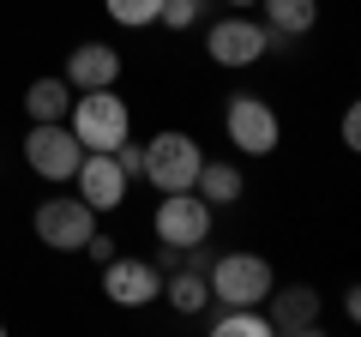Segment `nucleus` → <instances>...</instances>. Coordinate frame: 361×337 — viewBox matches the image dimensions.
I'll use <instances>...</instances> for the list:
<instances>
[{
  "label": "nucleus",
  "instance_id": "obj_1",
  "mask_svg": "<svg viewBox=\"0 0 361 337\" xmlns=\"http://www.w3.org/2000/svg\"><path fill=\"white\" fill-rule=\"evenodd\" d=\"M199 163H205V151H199L193 133H180V127H163V133H151V139L139 145V181H151L157 193L193 187L199 181Z\"/></svg>",
  "mask_w": 361,
  "mask_h": 337
},
{
  "label": "nucleus",
  "instance_id": "obj_2",
  "mask_svg": "<svg viewBox=\"0 0 361 337\" xmlns=\"http://www.w3.org/2000/svg\"><path fill=\"white\" fill-rule=\"evenodd\" d=\"M66 127H73V139L85 151H115L133 133V109H127V97H115V85H103V91H73Z\"/></svg>",
  "mask_w": 361,
  "mask_h": 337
},
{
  "label": "nucleus",
  "instance_id": "obj_3",
  "mask_svg": "<svg viewBox=\"0 0 361 337\" xmlns=\"http://www.w3.org/2000/svg\"><path fill=\"white\" fill-rule=\"evenodd\" d=\"M205 283H211V301H217V307H259L277 277H271V265L259 259V253H217L211 271H205Z\"/></svg>",
  "mask_w": 361,
  "mask_h": 337
},
{
  "label": "nucleus",
  "instance_id": "obj_4",
  "mask_svg": "<svg viewBox=\"0 0 361 337\" xmlns=\"http://www.w3.org/2000/svg\"><path fill=\"white\" fill-rule=\"evenodd\" d=\"M223 133H229V145L241 157H271L277 145H283V121H277V109H271L265 97H253V91L229 97V109H223Z\"/></svg>",
  "mask_w": 361,
  "mask_h": 337
},
{
  "label": "nucleus",
  "instance_id": "obj_5",
  "mask_svg": "<svg viewBox=\"0 0 361 337\" xmlns=\"http://www.w3.org/2000/svg\"><path fill=\"white\" fill-rule=\"evenodd\" d=\"M78 157H85V145L73 139L66 121H30V133H25V163H30V175H42V181L61 187V181H73Z\"/></svg>",
  "mask_w": 361,
  "mask_h": 337
},
{
  "label": "nucleus",
  "instance_id": "obj_6",
  "mask_svg": "<svg viewBox=\"0 0 361 337\" xmlns=\"http://www.w3.org/2000/svg\"><path fill=\"white\" fill-rule=\"evenodd\" d=\"M30 229H37V241L54 247V253H78V247L90 241V229H97V211H90L78 193H61V199H42L37 205Z\"/></svg>",
  "mask_w": 361,
  "mask_h": 337
},
{
  "label": "nucleus",
  "instance_id": "obj_7",
  "mask_svg": "<svg viewBox=\"0 0 361 337\" xmlns=\"http://www.w3.org/2000/svg\"><path fill=\"white\" fill-rule=\"evenodd\" d=\"M211 217H217V211H211L193 187H180V193H163L151 229H157L163 247H199V241H211Z\"/></svg>",
  "mask_w": 361,
  "mask_h": 337
},
{
  "label": "nucleus",
  "instance_id": "obj_8",
  "mask_svg": "<svg viewBox=\"0 0 361 337\" xmlns=\"http://www.w3.org/2000/svg\"><path fill=\"white\" fill-rule=\"evenodd\" d=\"M259 307H265V325L277 337H313L319 331V319H325V295L313 283H271V295L259 301Z\"/></svg>",
  "mask_w": 361,
  "mask_h": 337
},
{
  "label": "nucleus",
  "instance_id": "obj_9",
  "mask_svg": "<svg viewBox=\"0 0 361 337\" xmlns=\"http://www.w3.org/2000/svg\"><path fill=\"white\" fill-rule=\"evenodd\" d=\"M205 54L217 66H229V73H241V66H253L259 54H271V30L259 25V18L229 13V18H217V25L205 30Z\"/></svg>",
  "mask_w": 361,
  "mask_h": 337
},
{
  "label": "nucleus",
  "instance_id": "obj_10",
  "mask_svg": "<svg viewBox=\"0 0 361 337\" xmlns=\"http://www.w3.org/2000/svg\"><path fill=\"white\" fill-rule=\"evenodd\" d=\"M103 295L115 301V307H151V301H163V271H157V259H133V253H115V259L103 265Z\"/></svg>",
  "mask_w": 361,
  "mask_h": 337
},
{
  "label": "nucleus",
  "instance_id": "obj_11",
  "mask_svg": "<svg viewBox=\"0 0 361 337\" xmlns=\"http://www.w3.org/2000/svg\"><path fill=\"white\" fill-rule=\"evenodd\" d=\"M73 187H78V199L103 217V211H121V199H127L133 181H127V168L115 163V151H85L78 168H73Z\"/></svg>",
  "mask_w": 361,
  "mask_h": 337
},
{
  "label": "nucleus",
  "instance_id": "obj_12",
  "mask_svg": "<svg viewBox=\"0 0 361 337\" xmlns=\"http://www.w3.org/2000/svg\"><path fill=\"white\" fill-rule=\"evenodd\" d=\"M61 78L73 85V91H103V85H115V78H121V54L109 49V42H78V49L66 54Z\"/></svg>",
  "mask_w": 361,
  "mask_h": 337
},
{
  "label": "nucleus",
  "instance_id": "obj_13",
  "mask_svg": "<svg viewBox=\"0 0 361 337\" xmlns=\"http://www.w3.org/2000/svg\"><path fill=\"white\" fill-rule=\"evenodd\" d=\"M193 193L205 199L211 211H229L235 199L247 193V175H241V168L229 163V157H217V163H211V157H205V163H199V181H193Z\"/></svg>",
  "mask_w": 361,
  "mask_h": 337
},
{
  "label": "nucleus",
  "instance_id": "obj_14",
  "mask_svg": "<svg viewBox=\"0 0 361 337\" xmlns=\"http://www.w3.org/2000/svg\"><path fill=\"white\" fill-rule=\"evenodd\" d=\"M163 301L180 313V319H199V313L211 307V283H205V271H187V265L163 271Z\"/></svg>",
  "mask_w": 361,
  "mask_h": 337
},
{
  "label": "nucleus",
  "instance_id": "obj_15",
  "mask_svg": "<svg viewBox=\"0 0 361 337\" xmlns=\"http://www.w3.org/2000/svg\"><path fill=\"white\" fill-rule=\"evenodd\" d=\"M66 109H73V85H66L61 73L25 85V115L30 121H66Z\"/></svg>",
  "mask_w": 361,
  "mask_h": 337
},
{
  "label": "nucleus",
  "instance_id": "obj_16",
  "mask_svg": "<svg viewBox=\"0 0 361 337\" xmlns=\"http://www.w3.org/2000/svg\"><path fill=\"white\" fill-rule=\"evenodd\" d=\"M271 37H307L319 25V0H259Z\"/></svg>",
  "mask_w": 361,
  "mask_h": 337
},
{
  "label": "nucleus",
  "instance_id": "obj_17",
  "mask_svg": "<svg viewBox=\"0 0 361 337\" xmlns=\"http://www.w3.org/2000/svg\"><path fill=\"white\" fill-rule=\"evenodd\" d=\"M211 337H271L265 307H217V319H211Z\"/></svg>",
  "mask_w": 361,
  "mask_h": 337
},
{
  "label": "nucleus",
  "instance_id": "obj_18",
  "mask_svg": "<svg viewBox=\"0 0 361 337\" xmlns=\"http://www.w3.org/2000/svg\"><path fill=\"white\" fill-rule=\"evenodd\" d=\"M103 13L115 18L121 30H145V25H157V13H163V0H103Z\"/></svg>",
  "mask_w": 361,
  "mask_h": 337
},
{
  "label": "nucleus",
  "instance_id": "obj_19",
  "mask_svg": "<svg viewBox=\"0 0 361 337\" xmlns=\"http://www.w3.org/2000/svg\"><path fill=\"white\" fill-rule=\"evenodd\" d=\"M211 0H163V13H157V25L163 30H193L199 18H205Z\"/></svg>",
  "mask_w": 361,
  "mask_h": 337
},
{
  "label": "nucleus",
  "instance_id": "obj_20",
  "mask_svg": "<svg viewBox=\"0 0 361 337\" xmlns=\"http://www.w3.org/2000/svg\"><path fill=\"white\" fill-rule=\"evenodd\" d=\"M78 253H85V259H97V265H109V259L121 253V241H115V235H103V229H90V241L78 247Z\"/></svg>",
  "mask_w": 361,
  "mask_h": 337
},
{
  "label": "nucleus",
  "instance_id": "obj_21",
  "mask_svg": "<svg viewBox=\"0 0 361 337\" xmlns=\"http://www.w3.org/2000/svg\"><path fill=\"white\" fill-rule=\"evenodd\" d=\"M115 163L127 168V181H139V145H133V133H127V139L115 145Z\"/></svg>",
  "mask_w": 361,
  "mask_h": 337
},
{
  "label": "nucleus",
  "instance_id": "obj_22",
  "mask_svg": "<svg viewBox=\"0 0 361 337\" xmlns=\"http://www.w3.org/2000/svg\"><path fill=\"white\" fill-rule=\"evenodd\" d=\"M343 145H349V151H355V145H361V115H355V103L343 109Z\"/></svg>",
  "mask_w": 361,
  "mask_h": 337
},
{
  "label": "nucleus",
  "instance_id": "obj_23",
  "mask_svg": "<svg viewBox=\"0 0 361 337\" xmlns=\"http://www.w3.org/2000/svg\"><path fill=\"white\" fill-rule=\"evenodd\" d=\"M223 6H259V0H223Z\"/></svg>",
  "mask_w": 361,
  "mask_h": 337
},
{
  "label": "nucleus",
  "instance_id": "obj_24",
  "mask_svg": "<svg viewBox=\"0 0 361 337\" xmlns=\"http://www.w3.org/2000/svg\"><path fill=\"white\" fill-rule=\"evenodd\" d=\"M0 331H6V325H0Z\"/></svg>",
  "mask_w": 361,
  "mask_h": 337
}]
</instances>
